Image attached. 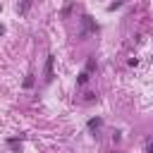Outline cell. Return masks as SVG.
<instances>
[{
  "label": "cell",
  "mask_w": 153,
  "mask_h": 153,
  "mask_svg": "<svg viewBox=\"0 0 153 153\" xmlns=\"http://www.w3.org/2000/svg\"><path fill=\"white\" fill-rule=\"evenodd\" d=\"M53 79V55L45 60V81H50Z\"/></svg>",
  "instance_id": "6da1fadb"
},
{
  "label": "cell",
  "mask_w": 153,
  "mask_h": 153,
  "mask_svg": "<svg viewBox=\"0 0 153 153\" xmlns=\"http://www.w3.org/2000/svg\"><path fill=\"white\" fill-rule=\"evenodd\" d=\"M31 2H33V0H24V2H22V7H19V14H26V12H29V7H31Z\"/></svg>",
  "instance_id": "3957f363"
},
{
  "label": "cell",
  "mask_w": 153,
  "mask_h": 153,
  "mask_svg": "<svg viewBox=\"0 0 153 153\" xmlns=\"http://www.w3.org/2000/svg\"><path fill=\"white\" fill-rule=\"evenodd\" d=\"M88 127H91V129H98V127H100V120H91Z\"/></svg>",
  "instance_id": "5b68a950"
},
{
  "label": "cell",
  "mask_w": 153,
  "mask_h": 153,
  "mask_svg": "<svg viewBox=\"0 0 153 153\" xmlns=\"http://www.w3.org/2000/svg\"><path fill=\"white\" fill-rule=\"evenodd\" d=\"M88 79H91V76H88V69H84V72L79 74V79H76V84H79V86H84V84H86Z\"/></svg>",
  "instance_id": "7a4b0ae2"
},
{
  "label": "cell",
  "mask_w": 153,
  "mask_h": 153,
  "mask_svg": "<svg viewBox=\"0 0 153 153\" xmlns=\"http://www.w3.org/2000/svg\"><path fill=\"white\" fill-rule=\"evenodd\" d=\"M146 153H153V139L151 136L146 139Z\"/></svg>",
  "instance_id": "277c9868"
}]
</instances>
